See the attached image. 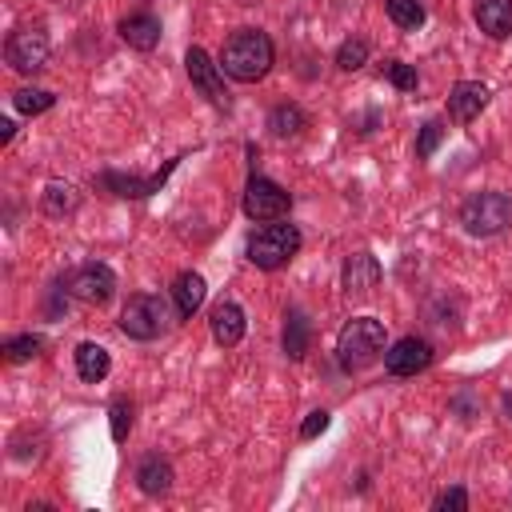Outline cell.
<instances>
[{"label":"cell","mask_w":512,"mask_h":512,"mask_svg":"<svg viewBox=\"0 0 512 512\" xmlns=\"http://www.w3.org/2000/svg\"><path fill=\"white\" fill-rule=\"evenodd\" d=\"M220 68L224 76L240 80V84H256L268 76L272 68V40L260 32V28H240L224 40L220 48Z\"/></svg>","instance_id":"6da1fadb"},{"label":"cell","mask_w":512,"mask_h":512,"mask_svg":"<svg viewBox=\"0 0 512 512\" xmlns=\"http://www.w3.org/2000/svg\"><path fill=\"white\" fill-rule=\"evenodd\" d=\"M384 356V324L376 316H356L336 336V360L344 372H360Z\"/></svg>","instance_id":"7a4b0ae2"},{"label":"cell","mask_w":512,"mask_h":512,"mask_svg":"<svg viewBox=\"0 0 512 512\" xmlns=\"http://www.w3.org/2000/svg\"><path fill=\"white\" fill-rule=\"evenodd\" d=\"M296 252H300V228H296V224H264V228L252 232L248 244H244V256H248L256 268H264V272L284 268Z\"/></svg>","instance_id":"3957f363"},{"label":"cell","mask_w":512,"mask_h":512,"mask_svg":"<svg viewBox=\"0 0 512 512\" xmlns=\"http://www.w3.org/2000/svg\"><path fill=\"white\" fill-rule=\"evenodd\" d=\"M460 224L468 236H496L512 224V196L508 192H472L460 204Z\"/></svg>","instance_id":"277c9868"},{"label":"cell","mask_w":512,"mask_h":512,"mask_svg":"<svg viewBox=\"0 0 512 512\" xmlns=\"http://www.w3.org/2000/svg\"><path fill=\"white\" fill-rule=\"evenodd\" d=\"M168 324H172V316H168L164 296L136 292V296H128L124 308H120V332L132 336V340H156V336L168 332Z\"/></svg>","instance_id":"5b68a950"},{"label":"cell","mask_w":512,"mask_h":512,"mask_svg":"<svg viewBox=\"0 0 512 512\" xmlns=\"http://www.w3.org/2000/svg\"><path fill=\"white\" fill-rule=\"evenodd\" d=\"M48 48H52V44H48V32H44V28H16V32L8 36V44H4V60H8L12 72L32 76V72L44 68Z\"/></svg>","instance_id":"8992f818"},{"label":"cell","mask_w":512,"mask_h":512,"mask_svg":"<svg viewBox=\"0 0 512 512\" xmlns=\"http://www.w3.org/2000/svg\"><path fill=\"white\" fill-rule=\"evenodd\" d=\"M64 288H68V296H76L80 304H108L112 292H116V272H112L108 264L88 260V264H80V268H72V272L64 276Z\"/></svg>","instance_id":"52a82bcc"},{"label":"cell","mask_w":512,"mask_h":512,"mask_svg":"<svg viewBox=\"0 0 512 512\" xmlns=\"http://www.w3.org/2000/svg\"><path fill=\"white\" fill-rule=\"evenodd\" d=\"M288 204H292V196L268 176H252L244 184V216L248 220H280L288 212Z\"/></svg>","instance_id":"ba28073f"},{"label":"cell","mask_w":512,"mask_h":512,"mask_svg":"<svg viewBox=\"0 0 512 512\" xmlns=\"http://www.w3.org/2000/svg\"><path fill=\"white\" fill-rule=\"evenodd\" d=\"M184 68H188V80H192V88L208 100V104H216V108H228V88H224V68L220 64H212V56L204 52V48H188V56H184Z\"/></svg>","instance_id":"9c48e42d"},{"label":"cell","mask_w":512,"mask_h":512,"mask_svg":"<svg viewBox=\"0 0 512 512\" xmlns=\"http://www.w3.org/2000/svg\"><path fill=\"white\" fill-rule=\"evenodd\" d=\"M432 364V344L424 336H400L392 348H384V368L392 376H416Z\"/></svg>","instance_id":"30bf717a"},{"label":"cell","mask_w":512,"mask_h":512,"mask_svg":"<svg viewBox=\"0 0 512 512\" xmlns=\"http://www.w3.org/2000/svg\"><path fill=\"white\" fill-rule=\"evenodd\" d=\"M340 284H344V296H348V300L372 296V288L380 284V264H376V256H372V252H352V256L344 260Z\"/></svg>","instance_id":"8fae6325"},{"label":"cell","mask_w":512,"mask_h":512,"mask_svg":"<svg viewBox=\"0 0 512 512\" xmlns=\"http://www.w3.org/2000/svg\"><path fill=\"white\" fill-rule=\"evenodd\" d=\"M488 84H480V80H460L452 92H448V116L456 120V124H468V120H476L484 108H488Z\"/></svg>","instance_id":"7c38bea8"},{"label":"cell","mask_w":512,"mask_h":512,"mask_svg":"<svg viewBox=\"0 0 512 512\" xmlns=\"http://www.w3.org/2000/svg\"><path fill=\"white\" fill-rule=\"evenodd\" d=\"M208 324H212L216 344H224V348H232V344L244 340V308H240L236 300H220V304L212 308Z\"/></svg>","instance_id":"4fadbf2b"},{"label":"cell","mask_w":512,"mask_h":512,"mask_svg":"<svg viewBox=\"0 0 512 512\" xmlns=\"http://www.w3.org/2000/svg\"><path fill=\"white\" fill-rule=\"evenodd\" d=\"M120 36H124L128 48L152 52V48L160 44V20H156L152 12H132V16L120 20Z\"/></svg>","instance_id":"5bb4252c"},{"label":"cell","mask_w":512,"mask_h":512,"mask_svg":"<svg viewBox=\"0 0 512 512\" xmlns=\"http://www.w3.org/2000/svg\"><path fill=\"white\" fill-rule=\"evenodd\" d=\"M476 24L492 40L512 36V0H476Z\"/></svg>","instance_id":"9a60e30c"},{"label":"cell","mask_w":512,"mask_h":512,"mask_svg":"<svg viewBox=\"0 0 512 512\" xmlns=\"http://www.w3.org/2000/svg\"><path fill=\"white\" fill-rule=\"evenodd\" d=\"M172 168H176V160H168V164H164V168H160L156 176H148V180H136V176H116V172H104V176H100V184H104V188H112L116 196H148V192H156V188L164 184V176H168Z\"/></svg>","instance_id":"2e32d148"},{"label":"cell","mask_w":512,"mask_h":512,"mask_svg":"<svg viewBox=\"0 0 512 512\" xmlns=\"http://www.w3.org/2000/svg\"><path fill=\"white\" fill-rule=\"evenodd\" d=\"M136 484L144 496H168L172 488V464L160 460V456H144L140 468H136Z\"/></svg>","instance_id":"e0dca14e"},{"label":"cell","mask_w":512,"mask_h":512,"mask_svg":"<svg viewBox=\"0 0 512 512\" xmlns=\"http://www.w3.org/2000/svg\"><path fill=\"white\" fill-rule=\"evenodd\" d=\"M204 276L200 272H180L176 280H172V304H176V312L180 316H192L200 304H204Z\"/></svg>","instance_id":"ac0fdd59"},{"label":"cell","mask_w":512,"mask_h":512,"mask_svg":"<svg viewBox=\"0 0 512 512\" xmlns=\"http://www.w3.org/2000/svg\"><path fill=\"white\" fill-rule=\"evenodd\" d=\"M108 368H112V356H108V348H104V344L84 340V344L76 348V372H80V380L100 384V380L108 376Z\"/></svg>","instance_id":"d6986e66"},{"label":"cell","mask_w":512,"mask_h":512,"mask_svg":"<svg viewBox=\"0 0 512 512\" xmlns=\"http://www.w3.org/2000/svg\"><path fill=\"white\" fill-rule=\"evenodd\" d=\"M308 340H312L308 316H304L300 308H288V316H284V352H288L292 360H300V356L308 352Z\"/></svg>","instance_id":"ffe728a7"},{"label":"cell","mask_w":512,"mask_h":512,"mask_svg":"<svg viewBox=\"0 0 512 512\" xmlns=\"http://www.w3.org/2000/svg\"><path fill=\"white\" fill-rule=\"evenodd\" d=\"M44 212L48 216H72L76 208H80V192L72 188V184H60V180H52L48 188H44Z\"/></svg>","instance_id":"44dd1931"},{"label":"cell","mask_w":512,"mask_h":512,"mask_svg":"<svg viewBox=\"0 0 512 512\" xmlns=\"http://www.w3.org/2000/svg\"><path fill=\"white\" fill-rule=\"evenodd\" d=\"M308 124V116H304V108H296V104H276L272 112H268V128H272V136H296L300 128Z\"/></svg>","instance_id":"7402d4cb"},{"label":"cell","mask_w":512,"mask_h":512,"mask_svg":"<svg viewBox=\"0 0 512 512\" xmlns=\"http://www.w3.org/2000/svg\"><path fill=\"white\" fill-rule=\"evenodd\" d=\"M384 12H388V20H392L396 28H404V32H416V28L424 24V4H420V0H384Z\"/></svg>","instance_id":"603a6c76"},{"label":"cell","mask_w":512,"mask_h":512,"mask_svg":"<svg viewBox=\"0 0 512 512\" xmlns=\"http://www.w3.org/2000/svg\"><path fill=\"white\" fill-rule=\"evenodd\" d=\"M12 104H16L24 116H36V112H48V108L56 104V96L44 92V88H20V92L12 96Z\"/></svg>","instance_id":"cb8c5ba5"},{"label":"cell","mask_w":512,"mask_h":512,"mask_svg":"<svg viewBox=\"0 0 512 512\" xmlns=\"http://www.w3.org/2000/svg\"><path fill=\"white\" fill-rule=\"evenodd\" d=\"M364 60H368V40H360V36H352V40H344V44L336 48V64H340L344 72H356Z\"/></svg>","instance_id":"d4e9b609"},{"label":"cell","mask_w":512,"mask_h":512,"mask_svg":"<svg viewBox=\"0 0 512 512\" xmlns=\"http://www.w3.org/2000/svg\"><path fill=\"white\" fill-rule=\"evenodd\" d=\"M44 348V340L40 336H32V332H24V336H12V340H4V356L12 360V364H20V360H32L36 352Z\"/></svg>","instance_id":"484cf974"},{"label":"cell","mask_w":512,"mask_h":512,"mask_svg":"<svg viewBox=\"0 0 512 512\" xmlns=\"http://www.w3.org/2000/svg\"><path fill=\"white\" fill-rule=\"evenodd\" d=\"M440 140H444V120H424L420 132H416V156H420V160L432 156V152L440 148Z\"/></svg>","instance_id":"4316f807"},{"label":"cell","mask_w":512,"mask_h":512,"mask_svg":"<svg viewBox=\"0 0 512 512\" xmlns=\"http://www.w3.org/2000/svg\"><path fill=\"white\" fill-rule=\"evenodd\" d=\"M384 76H388L400 92H412V88H416V68L404 64V60H384Z\"/></svg>","instance_id":"83f0119b"},{"label":"cell","mask_w":512,"mask_h":512,"mask_svg":"<svg viewBox=\"0 0 512 512\" xmlns=\"http://www.w3.org/2000/svg\"><path fill=\"white\" fill-rule=\"evenodd\" d=\"M128 428H132V404L112 400V440H128Z\"/></svg>","instance_id":"f1b7e54d"},{"label":"cell","mask_w":512,"mask_h":512,"mask_svg":"<svg viewBox=\"0 0 512 512\" xmlns=\"http://www.w3.org/2000/svg\"><path fill=\"white\" fill-rule=\"evenodd\" d=\"M436 508L440 512H464L468 508V492L464 488H448V492L436 496Z\"/></svg>","instance_id":"f546056e"},{"label":"cell","mask_w":512,"mask_h":512,"mask_svg":"<svg viewBox=\"0 0 512 512\" xmlns=\"http://www.w3.org/2000/svg\"><path fill=\"white\" fill-rule=\"evenodd\" d=\"M328 428V412H308V420L300 424V440H312L316 432H324Z\"/></svg>","instance_id":"4dcf8cb0"},{"label":"cell","mask_w":512,"mask_h":512,"mask_svg":"<svg viewBox=\"0 0 512 512\" xmlns=\"http://www.w3.org/2000/svg\"><path fill=\"white\" fill-rule=\"evenodd\" d=\"M12 136H16V124L12 120H0V144H8Z\"/></svg>","instance_id":"1f68e13d"}]
</instances>
